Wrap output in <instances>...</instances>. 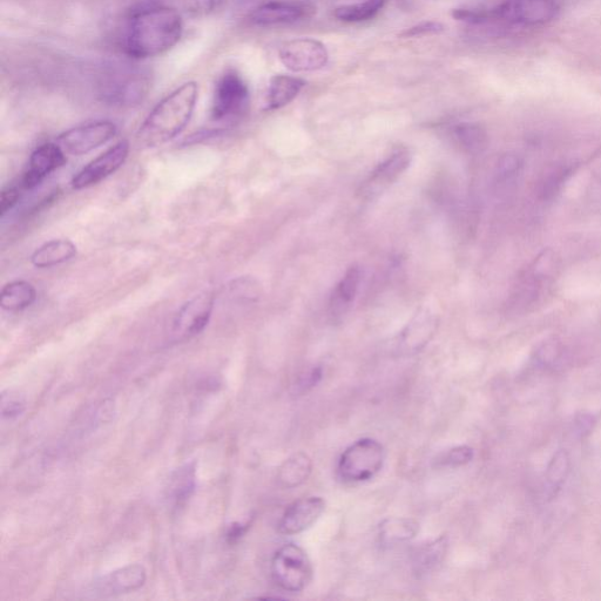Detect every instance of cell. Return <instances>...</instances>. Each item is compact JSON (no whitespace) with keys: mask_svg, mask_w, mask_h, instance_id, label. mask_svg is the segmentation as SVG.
Instances as JSON below:
<instances>
[{"mask_svg":"<svg viewBox=\"0 0 601 601\" xmlns=\"http://www.w3.org/2000/svg\"><path fill=\"white\" fill-rule=\"evenodd\" d=\"M184 33L180 13L165 4L148 3L127 20L124 50L133 59L160 56L173 49Z\"/></svg>","mask_w":601,"mask_h":601,"instance_id":"obj_1","label":"cell"},{"mask_svg":"<svg viewBox=\"0 0 601 601\" xmlns=\"http://www.w3.org/2000/svg\"><path fill=\"white\" fill-rule=\"evenodd\" d=\"M199 97V87L189 81L160 101L153 108L138 132V141L144 147H157L178 137L193 117Z\"/></svg>","mask_w":601,"mask_h":601,"instance_id":"obj_2","label":"cell"},{"mask_svg":"<svg viewBox=\"0 0 601 601\" xmlns=\"http://www.w3.org/2000/svg\"><path fill=\"white\" fill-rule=\"evenodd\" d=\"M559 12L555 0H503L491 8L456 9L452 17L472 25L537 27L549 24Z\"/></svg>","mask_w":601,"mask_h":601,"instance_id":"obj_3","label":"cell"},{"mask_svg":"<svg viewBox=\"0 0 601 601\" xmlns=\"http://www.w3.org/2000/svg\"><path fill=\"white\" fill-rule=\"evenodd\" d=\"M560 273V259L552 249H544L518 276L511 295V307L522 314L535 310L551 292Z\"/></svg>","mask_w":601,"mask_h":601,"instance_id":"obj_4","label":"cell"},{"mask_svg":"<svg viewBox=\"0 0 601 601\" xmlns=\"http://www.w3.org/2000/svg\"><path fill=\"white\" fill-rule=\"evenodd\" d=\"M151 72L139 65L113 63L104 67L98 84L107 104L130 107L141 103L151 89Z\"/></svg>","mask_w":601,"mask_h":601,"instance_id":"obj_5","label":"cell"},{"mask_svg":"<svg viewBox=\"0 0 601 601\" xmlns=\"http://www.w3.org/2000/svg\"><path fill=\"white\" fill-rule=\"evenodd\" d=\"M384 459L383 445L371 438H363L344 450L337 471L344 482H367L381 471Z\"/></svg>","mask_w":601,"mask_h":601,"instance_id":"obj_6","label":"cell"},{"mask_svg":"<svg viewBox=\"0 0 601 601\" xmlns=\"http://www.w3.org/2000/svg\"><path fill=\"white\" fill-rule=\"evenodd\" d=\"M272 577L282 590H305L313 577L312 563L306 551L295 544L283 545L273 557Z\"/></svg>","mask_w":601,"mask_h":601,"instance_id":"obj_7","label":"cell"},{"mask_svg":"<svg viewBox=\"0 0 601 601\" xmlns=\"http://www.w3.org/2000/svg\"><path fill=\"white\" fill-rule=\"evenodd\" d=\"M249 106V90L238 72L227 71L215 85L212 118L219 123H233L245 114Z\"/></svg>","mask_w":601,"mask_h":601,"instance_id":"obj_8","label":"cell"},{"mask_svg":"<svg viewBox=\"0 0 601 601\" xmlns=\"http://www.w3.org/2000/svg\"><path fill=\"white\" fill-rule=\"evenodd\" d=\"M117 126L111 121L100 120L71 128L60 134L56 143L66 154L84 155L103 146L116 137Z\"/></svg>","mask_w":601,"mask_h":601,"instance_id":"obj_9","label":"cell"},{"mask_svg":"<svg viewBox=\"0 0 601 601\" xmlns=\"http://www.w3.org/2000/svg\"><path fill=\"white\" fill-rule=\"evenodd\" d=\"M280 60L288 70L296 73L322 70L329 62V53L319 40L299 38L283 44Z\"/></svg>","mask_w":601,"mask_h":601,"instance_id":"obj_10","label":"cell"},{"mask_svg":"<svg viewBox=\"0 0 601 601\" xmlns=\"http://www.w3.org/2000/svg\"><path fill=\"white\" fill-rule=\"evenodd\" d=\"M315 10L312 3L302 0H268L249 13V20L261 27L288 25L312 17Z\"/></svg>","mask_w":601,"mask_h":601,"instance_id":"obj_11","label":"cell"},{"mask_svg":"<svg viewBox=\"0 0 601 601\" xmlns=\"http://www.w3.org/2000/svg\"><path fill=\"white\" fill-rule=\"evenodd\" d=\"M128 153H130V144L126 140L120 141L84 167L73 178L72 187L79 191V189L98 185L125 164Z\"/></svg>","mask_w":601,"mask_h":601,"instance_id":"obj_12","label":"cell"},{"mask_svg":"<svg viewBox=\"0 0 601 601\" xmlns=\"http://www.w3.org/2000/svg\"><path fill=\"white\" fill-rule=\"evenodd\" d=\"M411 154L408 150H398L382 161L361 187L364 198H375L394 184L408 170Z\"/></svg>","mask_w":601,"mask_h":601,"instance_id":"obj_13","label":"cell"},{"mask_svg":"<svg viewBox=\"0 0 601 601\" xmlns=\"http://www.w3.org/2000/svg\"><path fill=\"white\" fill-rule=\"evenodd\" d=\"M214 309V296L211 293L195 296L182 306L174 321V333L180 337H193L204 332Z\"/></svg>","mask_w":601,"mask_h":601,"instance_id":"obj_14","label":"cell"},{"mask_svg":"<svg viewBox=\"0 0 601 601\" xmlns=\"http://www.w3.org/2000/svg\"><path fill=\"white\" fill-rule=\"evenodd\" d=\"M326 509L321 497H308L299 499L289 505L279 523V531L285 536L299 535L312 528L319 521Z\"/></svg>","mask_w":601,"mask_h":601,"instance_id":"obj_15","label":"cell"},{"mask_svg":"<svg viewBox=\"0 0 601 601\" xmlns=\"http://www.w3.org/2000/svg\"><path fill=\"white\" fill-rule=\"evenodd\" d=\"M66 153L57 143L39 146L32 153L29 166L23 175L22 186L25 189L37 187L51 173L66 164Z\"/></svg>","mask_w":601,"mask_h":601,"instance_id":"obj_16","label":"cell"},{"mask_svg":"<svg viewBox=\"0 0 601 601\" xmlns=\"http://www.w3.org/2000/svg\"><path fill=\"white\" fill-rule=\"evenodd\" d=\"M438 320L429 309H422L408 324L401 336V344L407 350H420L435 335Z\"/></svg>","mask_w":601,"mask_h":601,"instance_id":"obj_17","label":"cell"},{"mask_svg":"<svg viewBox=\"0 0 601 601\" xmlns=\"http://www.w3.org/2000/svg\"><path fill=\"white\" fill-rule=\"evenodd\" d=\"M306 86V81L296 77L285 76L279 74L270 79L266 110L275 111L292 103L299 96L303 87Z\"/></svg>","mask_w":601,"mask_h":601,"instance_id":"obj_18","label":"cell"},{"mask_svg":"<svg viewBox=\"0 0 601 601\" xmlns=\"http://www.w3.org/2000/svg\"><path fill=\"white\" fill-rule=\"evenodd\" d=\"M77 255V247L70 240L58 239L44 243L31 256L37 268H51L70 261Z\"/></svg>","mask_w":601,"mask_h":601,"instance_id":"obj_19","label":"cell"},{"mask_svg":"<svg viewBox=\"0 0 601 601\" xmlns=\"http://www.w3.org/2000/svg\"><path fill=\"white\" fill-rule=\"evenodd\" d=\"M313 462L305 452L289 457L278 472L279 483L286 489H294L307 481L312 474Z\"/></svg>","mask_w":601,"mask_h":601,"instance_id":"obj_20","label":"cell"},{"mask_svg":"<svg viewBox=\"0 0 601 601\" xmlns=\"http://www.w3.org/2000/svg\"><path fill=\"white\" fill-rule=\"evenodd\" d=\"M36 299L37 290L30 282L13 281L3 288L0 306L9 312H19L30 307Z\"/></svg>","mask_w":601,"mask_h":601,"instance_id":"obj_21","label":"cell"},{"mask_svg":"<svg viewBox=\"0 0 601 601\" xmlns=\"http://www.w3.org/2000/svg\"><path fill=\"white\" fill-rule=\"evenodd\" d=\"M146 582V571L143 566H127L111 573L104 579V590L111 593H124L140 589Z\"/></svg>","mask_w":601,"mask_h":601,"instance_id":"obj_22","label":"cell"},{"mask_svg":"<svg viewBox=\"0 0 601 601\" xmlns=\"http://www.w3.org/2000/svg\"><path fill=\"white\" fill-rule=\"evenodd\" d=\"M418 530L420 525L413 519L389 518L380 525L378 536L383 545H394L415 538Z\"/></svg>","mask_w":601,"mask_h":601,"instance_id":"obj_23","label":"cell"},{"mask_svg":"<svg viewBox=\"0 0 601 601\" xmlns=\"http://www.w3.org/2000/svg\"><path fill=\"white\" fill-rule=\"evenodd\" d=\"M575 173V167L572 165H557L543 175L537 186L538 199L543 202H549L556 199L565 184Z\"/></svg>","mask_w":601,"mask_h":601,"instance_id":"obj_24","label":"cell"},{"mask_svg":"<svg viewBox=\"0 0 601 601\" xmlns=\"http://www.w3.org/2000/svg\"><path fill=\"white\" fill-rule=\"evenodd\" d=\"M360 282V268L357 266H351L347 270V273L344 274L343 278L339 282V285L336 286L332 300H330V308L334 310V313L347 310V308L351 305V302H353L355 299L357 290H359Z\"/></svg>","mask_w":601,"mask_h":601,"instance_id":"obj_25","label":"cell"},{"mask_svg":"<svg viewBox=\"0 0 601 601\" xmlns=\"http://www.w3.org/2000/svg\"><path fill=\"white\" fill-rule=\"evenodd\" d=\"M454 137L463 150L472 155L483 153L489 146L488 133L481 125L463 123L454 128Z\"/></svg>","mask_w":601,"mask_h":601,"instance_id":"obj_26","label":"cell"},{"mask_svg":"<svg viewBox=\"0 0 601 601\" xmlns=\"http://www.w3.org/2000/svg\"><path fill=\"white\" fill-rule=\"evenodd\" d=\"M386 0H364L356 4L339 6L334 10V17L344 23H361L373 19L384 8Z\"/></svg>","mask_w":601,"mask_h":601,"instance_id":"obj_27","label":"cell"},{"mask_svg":"<svg viewBox=\"0 0 601 601\" xmlns=\"http://www.w3.org/2000/svg\"><path fill=\"white\" fill-rule=\"evenodd\" d=\"M570 472V457L566 450H558L546 469V486L550 497H556Z\"/></svg>","mask_w":601,"mask_h":601,"instance_id":"obj_28","label":"cell"},{"mask_svg":"<svg viewBox=\"0 0 601 601\" xmlns=\"http://www.w3.org/2000/svg\"><path fill=\"white\" fill-rule=\"evenodd\" d=\"M523 160L516 153H506L497 162V184L503 188H515L523 174Z\"/></svg>","mask_w":601,"mask_h":601,"instance_id":"obj_29","label":"cell"},{"mask_svg":"<svg viewBox=\"0 0 601 601\" xmlns=\"http://www.w3.org/2000/svg\"><path fill=\"white\" fill-rule=\"evenodd\" d=\"M448 540L445 537L436 539L435 542L424 545L416 553L415 565L418 571H429L436 565L441 564L447 553Z\"/></svg>","mask_w":601,"mask_h":601,"instance_id":"obj_30","label":"cell"},{"mask_svg":"<svg viewBox=\"0 0 601 601\" xmlns=\"http://www.w3.org/2000/svg\"><path fill=\"white\" fill-rule=\"evenodd\" d=\"M474 456V449L468 447V445H461V447L449 450L443 456L442 463L452 468L463 467V465L469 464Z\"/></svg>","mask_w":601,"mask_h":601,"instance_id":"obj_31","label":"cell"},{"mask_svg":"<svg viewBox=\"0 0 601 601\" xmlns=\"http://www.w3.org/2000/svg\"><path fill=\"white\" fill-rule=\"evenodd\" d=\"M563 354V348L557 341L545 342L542 347L537 351V360L544 366H550V364L556 363L560 360V356Z\"/></svg>","mask_w":601,"mask_h":601,"instance_id":"obj_32","label":"cell"},{"mask_svg":"<svg viewBox=\"0 0 601 601\" xmlns=\"http://www.w3.org/2000/svg\"><path fill=\"white\" fill-rule=\"evenodd\" d=\"M444 31V26L440 22H423L421 24L410 27L402 33L404 38H417L430 35H437Z\"/></svg>","mask_w":601,"mask_h":601,"instance_id":"obj_33","label":"cell"},{"mask_svg":"<svg viewBox=\"0 0 601 601\" xmlns=\"http://www.w3.org/2000/svg\"><path fill=\"white\" fill-rule=\"evenodd\" d=\"M24 409L25 402L22 398L15 395L3 396L2 411L4 417H17L23 413Z\"/></svg>","mask_w":601,"mask_h":601,"instance_id":"obj_34","label":"cell"},{"mask_svg":"<svg viewBox=\"0 0 601 601\" xmlns=\"http://www.w3.org/2000/svg\"><path fill=\"white\" fill-rule=\"evenodd\" d=\"M20 191L16 186L5 188L0 199V215L4 218L5 214L10 212L18 204Z\"/></svg>","mask_w":601,"mask_h":601,"instance_id":"obj_35","label":"cell"},{"mask_svg":"<svg viewBox=\"0 0 601 601\" xmlns=\"http://www.w3.org/2000/svg\"><path fill=\"white\" fill-rule=\"evenodd\" d=\"M322 378V369L321 368H313L309 370L306 375L301 376L299 382H297L296 387L299 389L300 393H307L310 389L319 384Z\"/></svg>","mask_w":601,"mask_h":601,"instance_id":"obj_36","label":"cell"},{"mask_svg":"<svg viewBox=\"0 0 601 601\" xmlns=\"http://www.w3.org/2000/svg\"><path fill=\"white\" fill-rule=\"evenodd\" d=\"M593 425V417L590 415H580L577 417V427L580 434L589 432Z\"/></svg>","mask_w":601,"mask_h":601,"instance_id":"obj_37","label":"cell"}]
</instances>
